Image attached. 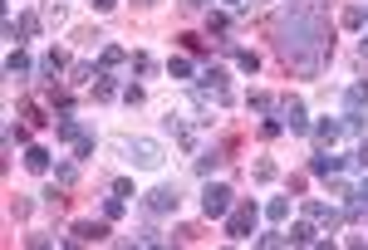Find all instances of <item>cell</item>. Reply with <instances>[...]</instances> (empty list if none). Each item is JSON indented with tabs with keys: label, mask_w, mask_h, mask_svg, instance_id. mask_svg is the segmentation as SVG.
I'll return each instance as SVG.
<instances>
[{
	"label": "cell",
	"mask_w": 368,
	"mask_h": 250,
	"mask_svg": "<svg viewBox=\"0 0 368 250\" xmlns=\"http://www.w3.org/2000/svg\"><path fill=\"white\" fill-rule=\"evenodd\" d=\"M275 44L290 69L300 74H320L334 55V39H329V20L320 6H309V0H290V6H280L275 15Z\"/></svg>",
	"instance_id": "obj_1"
},
{
	"label": "cell",
	"mask_w": 368,
	"mask_h": 250,
	"mask_svg": "<svg viewBox=\"0 0 368 250\" xmlns=\"http://www.w3.org/2000/svg\"><path fill=\"white\" fill-rule=\"evenodd\" d=\"M255 221H260V206H255V202H236V206L226 211V235H231V240H250V235H255Z\"/></svg>",
	"instance_id": "obj_2"
},
{
	"label": "cell",
	"mask_w": 368,
	"mask_h": 250,
	"mask_svg": "<svg viewBox=\"0 0 368 250\" xmlns=\"http://www.w3.org/2000/svg\"><path fill=\"white\" fill-rule=\"evenodd\" d=\"M231 206H236V202H231V186H226V182H206V186H201V211L212 216V221H226Z\"/></svg>",
	"instance_id": "obj_3"
},
{
	"label": "cell",
	"mask_w": 368,
	"mask_h": 250,
	"mask_svg": "<svg viewBox=\"0 0 368 250\" xmlns=\"http://www.w3.org/2000/svg\"><path fill=\"white\" fill-rule=\"evenodd\" d=\"M196 93L201 98H212V104H231V84H226V69H201L196 74Z\"/></svg>",
	"instance_id": "obj_4"
},
{
	"label": "cell",
	"mask_w": 368,
	"mask_h": 250,
	"mask_svg": "<svg viewBox=\"0 0 368 250\" xmlns=\"http://www.w3.org/2000/svg\"><path fill=\"white\" fill-rule=\"evenodd\" d=\"M128 157L138 167H163V142H152V137H128Z\"/></svg>",
	"instance_id": "obj_5"
},
{
	"label": "cell",
	"mask_w": 368,
	"mask_h": 250,
	"mask_svg": "<svg viewBox=\"0 0 368 250\" xmlns=\"http://www.w3.org/2000/svg\"><path fill=\"white\" fill-rule=\"evenodd\" d=\"M177 206H182L177 186H152V191H147V211H152V216H172Z\"/></svg>",
	"instance_id": "obj_6"
},
{
	"label": "cell",
	"mask_w": 368,
	"mask_h": 250,
	"mask_svg": "<svg viewBox=\"0 0 368 250\" xmlns=\"http://www.w3.org/2000/svg\"><path fill=\"white\" fill-rule=\"evenodd\" d=\"M280 118H285L290 133H309V113H304L300 98H280Z\"/></svg>",
	"instance_id": "obj_7"
},
{
	"label": "cell",
	"mask_w": 368,
	"mask_h": 250,
	"mask_svg": "<svg viewBox=\"0 0 368 250\" xmlns=\"http://www.w3.org/2000/svg\"><path fill=\"white\" fill-rule=\"evenodd\" d=\"M304 216H309V221H324L329 231H339V226L349 221V216H344V211H334L329 202H304Z\"/></svg>",
	"instance_id": "obj_8"
},
{
	"label": "cell",
	"mask_w": 368,
	"mask_h": 250,
	"mask_svg": "<svg viewBox=\"0 0 368 250\" xmlns=\"http://www.w3.org/2000/svg\"><path fill=\"white\" fill-rule=\"evenodd\" d=\"M128 64V49L123 44H103L98 49V74H113V69H123Z\"/></svg>",
	"instance_id": "obj_9"
},
{
	"label": "cell",
	"mask_w": 368,
	"mask_h": 250,
	"mask_svg": "<svg viewBox=\"0 0 368 250\" xmlns=\"http://www.w3.org/2000/svg\"><path fill=\"white\" fill-rule=\"evenodd\" d=\"M69 240H109V216H103V221H74Z\"/></svg>",
	"instance_id": "obj_10"
},
{
	"label": "cell",
	"mask_w": 368,
	"mask_h": 250,
	"mask_svg": "<svg viewBox=\"0 0 368 250\" xmlns=\"http://www.w3.org/2000/svg\"><path fill=\"white\" fill-rule=\"evenodd\" d=\"M339 167H344V157H334V153H314V157H309V172H314V177H324V182H329Z\"/></svg>",
	"instance_id": "obj_11"
},
{
	"label": "cell",
	"mask_w": 368,
	"mask_h": 250,
	"mask_svg": "<svg viewBox=\"0 0 368 250\" xmlns=\"http://www.w3.org/2000/svg\"><path fill=\"white\" fill-rule=\"evenodd\" d=\"M84 133H89V128H79L74 113H59V118H55V137H59V142H79Z\"/></svg>",
	"instance_id": "obj_12"
},
{
	"label": "cell",
	"mask_w": 368,
	"mask_h": 250,
	"mask_svg": "<svg viewBox=\"0 0 368 250\" xmlns=\"http://www.w3.org/2000/svg\"><path fill=\"white\" fill-rule=\"evenodd\" d=\"M30 69H35V64H30L25 49H10V55H6V74H10V79H30Z\"/></svg>",
	"instance_id": "obj_13"
},
{
	"label": "cell",
	"mask_w": 368,
	"mask_h": 250,
	"mask_svg": "<svg viewBox=\"0 0 368 250\" xmlns=\"http://www.w3.org/2000/svg\"><path fill=\"white\" fill-rule=\"evenodd\" d=\"M25 167L39 172V177H44V172H55V162H49V147H30V153H25Z\"/></svg>",
	"instance_id": "obj_14"
},
{
	"label": "cell",
	"mask_w": 368,
	"mask_h": 250,
	"mask_svg": "<svg viewBox=\"0 0 368 250\" xmlns=\"http://www.w3.org/2000/svg\"><path fill=\"white\" fill-rule=\"evenodd\" d=\"M39 74H44V79H49V84H55V79H59V74H64V55H59V49H49V55H44V59H39Z\"/></svg>",
	"instance_id": "obj_15"
},
{
	"label": "cell",
	"mask_w": 368,
	"mask_h": 250,
	"mask_svg": "<svg viewBox=\"0 0 368 250\" xmlns=\"http://www.w3.org/2000/svg\"><path fill=\"white\" fill-rule=\"evenodd\" d=\"M314 137H320V142H329V147H334V142L344 137V118H324L320 128H314Z\"/></svg>",
	"instance_id": "obj_16"
},
{
	"label": "cell",
	"mask_w": 368,
	"mask_h": 250,
	"mask_svg": "<svg viewBox=\"0 0 368 250\" xmlns=\"http://www.w3.org/2000/svg\"><path fill=\"white\" fill-rule=\"evenodd\" d=\"M285 235H290V245H320V235H314V226H309V221H295Z\"/></svg>",
	"instance_id": "obj_17"
},
{
	"label": "cell",
	"mask_w": 368,
	"mask_h": 250,
	"mask_svg": "<svg viewBox=\"0 0 368 250\" xmlns=\"http://www.w3.org/2000/svg\"><path fill=\"white\" fill-rule=\"evenodd\" d=\"M217 162H221L217 147H201V153H196V177H212V172H217Z\"/></svg>",
	"instance_id": "obj_18"
},
{
	"label": "cell",
	"mask_w": 368,
	"mask_h": 250,
	"mask_svg": "<svg viewBox=\"0 0 368 250\" xmlns=\"http://www.w3.org/2000/svg\"><path fill=\"white\" fill-rule=\"evenodd\" d=\"M93 98H103V104H109V98H118V84H113V74H93Z\"/></svg>",
	"instance_id": "obj_19"
},
{
	"label": "cell",
	"mask_w": 368,
	"mask_h": 250,
	"mask_svg": "<svg viewBox=\"0 0 368 250\" xmlns=\"http://www.w3.org/2000/svg\"><path fill=\"white\" fill-rule=\"evenodd\" d=\"M363 20H368V6H349V10L339 15V25H344V30H363Z\"/></svg>",
	"instance_id": "obj_20"
},
{
	"label": "cell",
	"mask_w": 368,
	"mask_h": 250,
	"mask_svg": "<svg viewBox=\"0 0 368 250\" xmlns=\"http://www.w3.org/2000/svg\"><path fill=\"white\" fill-rule=\"evenodd\" d=\"M55 182H59V186H74V182H79V157H74V162H55Z\"/></svg>",
	"instance_id": "obj_21"
},
{
	"label": "cell",
	"mask_w": 368,
	"mask_h": 250,
	"mask_svg": "<svg viewBox=\"0 0 368 250\" xmlns=\"http://www.w3.org/2000/svg\"><path fill=\"white\" fill-rule=\"evenodd\" d=\"M368 104V84H349L344 88V108H363Z\"/></svg>",
	"instance_id": "obj_22"
},
{
	"label": "cell",
	"mask_w": 368,
	"mask_h": 250,
	"mask_svg": "<svg viewBox=\"0 0 368 250\" xmlns=\"http://www.w3.org/2000/svg\"><path fill=\"white\" fill-rule=\"evenodd\" d=\"M236 69L241 74H255L260 69V55H255V49H236Z\"/></svg>",
	"instance_id": "obj_23"
},
{
	"label": "cell",
	"mask_w": 368,
	"mask_h": 250,
	"mask_svg": "<svg viewBox=\"0 0 368 250\" xmlns=\"http://www.w3.org/2000/svg\"><path fill=\"white\" fill-rule=\"evenodd\" d=\"M246 104H250V113H275V108H280V104H275L270 93H250Z\"/></svg>",
	"instance_id": "obj_24"
},
{
	"label": "cell",
	"mask_w": 368,
	"mask_h": 250,
	"mask_svg": "<svg viewBox=\"0 0 368 250\" xmlns=\"http://www.w3.org/2000/svg\"><path fill=\"white\" fill-rule=\"evenodd\" d=\"M167 74H172L177 84H187V79H192L196 69H192V59H167Z\"/></svg>",
	"instance_id": "obj_25"
},
{
	"label": "cell",
	"mask_w": 368,
	"mask_h": 250,
	"mask_svg": "<svg viewBox=\"0 0 368 250\" xmlns=\"http://www.w3.org/2000/svg\"><path fill=\"white\" fill-rule=\"evenodd\" d=\"M93 147H98V142H93V133H84V137L74 142V157H79V162H93Z\"/></svg>",
	"instance_id": "obj_26"
},
{
	"label": "cell",
	"mask_w": 368,
	"mask_h": 250,
	"mask_svg": "<svg viewBox=\"0 0 368 250\" xmlns=\"http://www.w3.org/2000/svg\"><path fill=\"white\" fill-rule=\"evenodd\" d=\"M280 133H285V118H275V113H266V123H260V137H270V142H275Z\"/></svg>",
	"instance_id": "obj_27"
},
{
	"label": "cell",
	"mask_w": 368,
	"mask_h": 250,
	"mask_svg": "<svg viewBox=\"0 0 368 250\" xmlns=\"http://www.w3.org/2000/svg\"><path fill=\"white\" fill-rule=\"evenodd\" d=\"M266 216H270V221H285V216H290V196H275V202H266Z\"/></svg>",
	"instance_id": "obj_28"
},
{
	"label": "cell",
	"mask_w": 368,
	"mask_h": 250,
	"mask_svg": "<svg viewBox=\"0 0 368 250\" xmlns=\"http://www.w3.org/2000/svg\"><path fill=\"white\" fill-rule=\"evenodd\" d=\"M15 142H30V128L25 123H6V147H15Z\"/></svg>",
	"instance_id": "obj_29"
},
{
	"label": "cell",
	"mask_w": 368,
	"mask_h": 250,
	"mask_svg": "<svg viewBox=\"0 0 368 250\" xmlns=\"http://www.w3.org/2000/svg\"><path fill=\"white\" fill-rule=\"evenodd\" d=\"M128 64H133V74H152V69H157V59H152V55H142V49H138Z\"/></svg>",
	"instance_id": "obj_30"
},
{
	"label": "cell",
	"mask_w": 368,
	"mask_h": 250,
	"mask_svg": "<svg viewBox=\"0 0 368 250\" xmlns=\"http://www.w3.org/2000/svg\"><path fill=\"white\" fill-rule=\"evenodd\" d=\"M123 206H128V202H123V196L113 191V196H109V202H103V216H109V221H118V216H123Z\"/></svg>",
	"instance_id": "obj_31"
},
{
	"label": "cell",
	"mask_w": 368,
	"mask_h": 250,
	"mask_svg": "<svg viewBox=\"0 0 368 250\" xmlns=\"http://www.w3.org/2000/svg\"><path fill=\"white\" fill-rule=\"evenodd\" d=\"M93 74H98V69H93V64H74V69H69V79H74V84H89V79H93Z\"/></svg>",
	"instance_id": "obj_32"
},
{
	"label": "cell",
	"mask_w": 368,
	"mask_h": 250,
	"mask_svg": "<svg viewBox=\"0 0 368 250\" xmlns=\"http://www.w3.org/2000/svg\"><path fill=\"white\" fill-rule=\"evenodd\" d=\"M123 104H133V108L142 104V84H128V88H123Z\"/></svg>",
	"instance_id": "obj_33"
},
{
	"label": "cell",
	"mask_w": 368,
	"mask_h": 250,
	"mask_svg": "<svg viewBox=\"0 0 368 250\" xmlns=\"http://www.w3.org/2000/svg\"><path fill=\"white\" fill-rule=\"evenodd\" d=\"M255 182H275V162H255Z\"/></svg>",
	"instance_id": "obj_34"
},
{
	"label": "cell",
	"mask_w": 368,
	"mask_h": 250,
	"mask_svg": "<svg viewBox=\"0 0 368 250\" xmlns=\"http://www.w3.org/2000/svg\"><path fill=\"white\" fill-rule=\"evenodd\" d=\"M113 191H118V196H123V202H133V196H138V191H133V182H128V177H118V182H113Z\"/></svg>",
	"instance_id": "obj_35"
},
{
	"label": "cell",
	"mask_w": 368,
	"mask_h": 250,
	"mask_svg": "<svg viewBox=\"0 0 368 250\" xmlns=\"http://www.w3.org/2000/svg\"><path fill=\"white\" fill-rule=\"evenodd\" d=\"M255 240H260V245H290V235H285V231H270V235H255Z\"/></svg>",
	"instance_id": "obj_36"
},
{
	"label": "cell",
	"mask_w": 368,
	"mask_h": 250,
	"mask_svg": "<svg viewBox=\"0 0 368 250\" xmlns=\"http://www.w3.org/2000/svg\"><path fill=\"white\" fill-rule=\"evenodd\" d=\"M20 35H39V15H20Z\"/></svg>",
	"instance_id": "obj_37"
},
{
	"label": "cell",
	"mask_w": 368,
	"mask_h": 250,
	"mask_svg": "<svg viewBox=\"0 0 368 250\" xmlns=\"http://www.w3.org/2000/svg\"><path fill=\"white\" fill-rule=\"evenodd\" d=\"M226 25H231V15H221V10H212V35H226Z\"/></svg>",
	"instance_id": "obj_38"
},
{
	"label": "cell",
	"mask_w": 368,
	"mask_h": 250,
	"mask_svg": "<svg viewBox=\"0 0 368 250\" xmlns=\"http://www.w3.org/2000/svg\"><path fill=\"white\" fill-rule=\"evenodd\" d=\"M182 44L192 49V55H206V44H201V35H182Z\"/></svg>",
	"instance_id": "obj_39"
},
{
	"label": "cell",
	"mask_w": 368,
	"mask_h": 250,
	"mask_svg": "<svg viewBox=\"0 0 368 250\" xmlns=\"http://www.w3.org/2000/svg\"><path fill=\"white\" fill-rule=\"evenodd\" d=\"M353 162H358V167H368V137L358 142V153H353Z\"/></svg>",
	"instance_id": "obj_40"
},
{
	"label": "cell",
	"mask_w": 368,
	"mask_h": 250,
	"mask_svg": "<svg viewBox=\"0 0 368 250\" xmlns=\"http://www.w3.org/2000/svg\"><path fill=\"white\" fill-rule=\"evenodd\" d=\"M89 6H93V10L103 15V10H113V6H118V0H89Z\"/></svg>",
	"instance_id": "obj_41"
},
{
	"label": "cell",
	"mask_w": 368,
	"mask_h": 250,
	"mask_svg": "<svg viewBox=\"0 0 368 250\" xmlns=\"http://www.w3.org/2000/svg\"><path fill=\"white\" fill-rule=\"evenodd\" d=\"M358 55H363V59H368V30H363V39H358Z\"/></svg>",
	"instance_id": "obj_42"
},
{
	"label": "cell",
	"mask_w": 368,
	"mask_h": 250,
	"mask_svg": "<svg viewBox=\"0 0 368 250\" xmlns=\"http://www.w3.org/2000/svg\"><path fill=\"white\" fill-rule=\"evenodd\" d=\"M138 6H157V0H138Z\"/></svg>",
	"instance_id": "obj_43"
},
{
	"label": "cell",
	"mask_w": 368,
	"mask_h": 250,
	"mask_svg": "<svg viewBox=\"0 0 368 250\" xmlns=\"http://www.w3.org/2000/svg\"><path fill=\"white\" fill-rule=\"evenodd\" d=\"M250 6H255V0H250Z\"/></svg>",
	"instance_id": "obj_44"
}]
</instances>
